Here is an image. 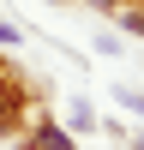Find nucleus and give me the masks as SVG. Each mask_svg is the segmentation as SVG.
I'll return each instance as SVG.
<instances>
[{"label":"nucleus","instance_id":"f257e3e1","mask_svg":"<svg viewBox=\"0 0 144 150\" xmlns=\"http://www.w3.org/2000/svg\"><path fill=\"white\" fill-rule=\"evenodd\" d=\"M12 126H18V114H12V96L0 90V132H12Z\"/></svg>","mask_w":144,"mask_h":150},{"label":"nucleus","instance_id":"f03ea898","mask_svg":"<svg viewBox=\"0 0 144 150\" xmlns=\"http://www.w3.org/2000/svg\"><path fill=\"white\" fill-rule=\"evenodd\" d=\"M126 30H132V36H144V12H126Z\"/></svg>","mask_w":144,"mask_h":150},{"label":"nucleus","instance_id":"7ed1b4c3","mask_svg":"<svg viewBox=\"0 0 144 150\" xmlns=\"http://www.w3.org/2000/svg\"><path fill=\"white\" fill-rule=\"evenodd\" d=\"M12 36H18V30H12V24H6V18H0V42H12Z\"/></svg>","mask_w":144,"mask_h":150},{"label":"nucleus","instance_id":"20e7f679","mask_svg":"<svg viewBox=\"0 0 144 150\" xmlns=\"http://www.w3.org/2000/svg\"><path fill=\"white\" fill-rule=\"evenodd\" d=\"M48 150H54V144H48Z\"/></svg>","mask_w":144,"mask_h":150},{"label":"nucleus","instance_id":"39448f33","mask_svg":"<svg viewBox=\"0 0 144 150\" xmlns=\"http://www.w3.org/2000/svg\"><path fill=\"white\" fill-rule=\"evenodd\" d=\"M138 150H144V144H138Z\"/></svg>","mask_w":144,"mask_h":150}]
</instances>
